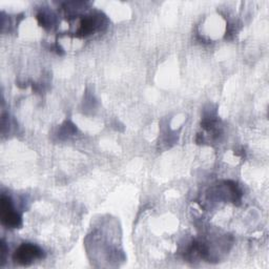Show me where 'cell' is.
I'll list each match as a JSON object with an SVG mask.
<instances>
[{
    "instance_id": "cell-2",
    "label": "cell",
    "mask_w": 269,
    "mask_h": 269,
    "mask_svg": "<svg viewBox=\"0 0 269 269\" xmlns=\"http://www.w3.org/2000/svg\"><path fill=\"white\" fill-rule=\"evenodd\" d=\"M0 210H1V223L5 227L18 228L22 225L21 217L14 210L11 198L4 195L1 196Z\"/></svg>"
},
{
    "instance_id": "cell-5",
    "label": "cell",
    "mask_w": 269,
    "mask_h": 269,
    "mask_svg": "<svg viewBox=\"0 0 269 269\" xmlns=\"http://www.w3.org/2000/svg\"><path fill=\"white\" fill-rule=\"evenodd\" d=\"M6 251H7V249H6V246H5V243L2 241L1 242V265H3L4 264V260H5V256H6Z\"/></svg>"
},
{
    "instance_id": "cell-4",
    "label": "cell",
    "mask_w": 269,
    "mask_h": 269,
    "mask_svg": "<svg viewBox=\"0 0 269 269\" xmlns=\"http://www.w3.org/2000/svg\"><path fill=\"white\" fill-rule=\"evenodd\" d=\"M37 20L39 22V24L43 27H49L50 23H51V19L49 17V15H46L43 12H40L37 14Z\"/></svg>"
},
{
    "instance_id": "cell-3",
    "label": "cell",
    "mask_w": 269,
    "mask_h": 269,
    "mask_svg": "<svg viewBox=\"0 0 269 269\" xmlns=\"http://www.w3.org/2000/svg\"><path fill=\"white\" fill-rule=\"evenodd\" d=\"M97 26H98L97 18L92 17V16L85 17V18L82 19L81 22H80L78 31H77V35L80 36V37L89 36V35H91L92 33L95 32V30L97 28Z\"/></svg>"
},
{
    "instance_id": "cell-1",
    "label": "cell",
    "mask_w": 269,
    "mask_h": 269,
    "mask_svg": "<svg viewBox=\"0 0 269 269\" xmlns=\"http://www.w3.org/2000/svg\"><path fill=\"white\" fill-rule=\"evenodd\" d=\"M44 258L42 249L32 243H23L19 246L13 256L14 261L18 264L27 266L31 265L35 260H40Z\"/></svg>"
}]
</instances>
